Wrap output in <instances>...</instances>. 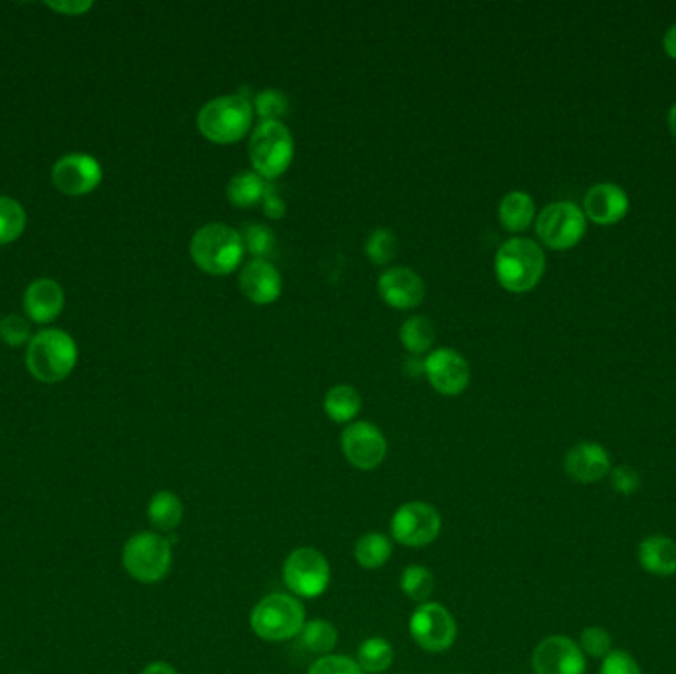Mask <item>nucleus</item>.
<instances>
[{"label":"nucleus","instance_id":"obj_37","mask_svg":"<svg viewBox=\"0 0 676 674\" xmlns=\"http://www.w3.org/2000/svg\"><path fill=\"white\" fill-rule=\"evenodd\" d=\"M609 481H612V488L621 497H631L643 485V478L639 475V471L629 468V465H617V468L612 469Z\"/></svg>","mask_w":676,"mask_h":674},{"label":"nucleus","instance_id":"obj_7","mask_svg":"<svg viewBox=\"0 0 676 674\" xmlns=\"http://www.w3.org/2000/svg\"><path fill=\"white\" fill-rule=\"evenodd\" d=\"M295 153L292 131L282 121H261L250 141L251 165L261 178L282 177Z\"/></svg>","mask_w":676,"mask_h":674},{"label":"nucleus","instance_id":"obj_35","mask_svg":"<svg viewBox=\"0 0 676 674\" xmlns=\"http://www.w3.org/2000/svg\"><path fill=\"white\" fill-rule=\"evenodd\" d=\"M289 99L280 90H263L256 97V114L263 121H282L283 115L287 114Z\"/></svg>","mask_w":676,"mask_h":674},{"label":"nucleus","instance_id":"obj_14","mask_svg":"<svg viewBox=\"0 0 676 674\" xmlns=\"http://www.w3.org/2000/svg\"><path fill=\"white\" fill-rule=\"evenodd\" d=\"M102 166L94 156L84 153L66 155L54 165L52 180L58 190L70 197H84L99 187L102 182Z\"/></svg>","mask_w":676,"mask_h":674},{"label":"nucleus","instance_id":"obj_25","mask_svg":"<svg viewBox=\"0 0 676 674\" xmlns=\"http://www.w3.org/2000/svg\"><path fill=\"white\" fill-rule=\"evenodd\" d=\"M323 405L334 424H348L360 412L363 400L353 386H334L324 395Z\"/></svg>","mask_w":676,"mask_h":674},{"label":"nucleus","instance_id":"obj_15","mask_svg":"<svg viewBox=\"0 0 676 674\" xmlns=\"http://www.w3.org/2000/svg\"><path fill=\"white\" fill-rule=\"evenodd\" d=\"M612 457L602 444L580 441L564 457V471L580 485H593L612 473Z\"/></svg>","mask_w":676,"mask_h":674},{"label":"nucleus","instance_id":"obj_8","mask_svg":"<svg viewBox=\"0 0 676 674\" xmlns=\"http://www.w3.org/2000/svg\"><path fill=\"white\" fill-rule=\"evenodd\" d=\"M283 581L295 598L317 600L331 583V566L323 552L299 546L285 558Z\"/></svg>","mask_w":676,"mask_h":674},{"label":"nucleus","instance_id":"obj_28","mask_svg":"<svg viewBox=\"0 0 676 674\" xmlns=\"http://www.w3.org/2000/svg\"><path fill=\"white\" fill-rule=\"evenodd\" d=\"M299 637H301L303 649H307L312 654H321V657L333 654V649L339 643V631L333 623L327 619H311L305 623Z\"/></svg>","mask_w":676,"mask_h":674},{"label":"nucleus","instance_id":"obj_40","mask_svg":"<svg viewBox=\"0 0 676 674\" xmlns=\"http://www.w3.org/2000/svg\"><path fill=\"white\" fill-rule=\"evenodd\" d=\"M261 204H263L265 216L271 220L283 218L285 212H287L285 200H283L282 194H280V188H275L273 185H268V188H265V194H263Z\"/></svg>","mask_w":676,"mask_h":674},{"label":"nucleus","instance_id":"obj_18","mask_svg":"<svg viewBox=\"0 0 676 674\" xmlns=\"http://www.w3.org/2000/svg\"><path fill=\"white\" fill-rule=\"evenodd\" d=\"M380 297L394 309H414L426 297V285L416 271L392 268L378 281Z\"/></svg>","mask_w":676,"mask_h":674},{"label":"nucleus","instance_id":"obj_2","mask_svg":"<svg viewBox=\"0 0 676 674\" xmlns=\"http://www.w3.org/2000/svg\"><path fill=\"white\" fill-rule=\"evenodd\" d=\"M546 270L544 251L536 241L512 238L505 241L495 258V273L505 289L526 293L541 283Z\"/></svg>","mask_w":676,"mask_h":674},{"label":"nucleus","instance_id":"obj_44","mask_svg":"<svg viewBox=\"0 0 676 674\" xmlns=\"http://www.w3.org/2000/svg\"><path fill=\"white\" fill-rule=\"evenodd\" d=\"M668 129H671V133H673L676 139V104L673 105L671 111H668Z\"/></svg>","mask_w":676,"mask_h":674},{"label":"nucleus","instance_id":"obj_22","mask_svg":"<svg viewBox=\"0 0 676 674\" xmlns=\"http://www.w3.org/2000/svg\"><path fill=\"white\" fill-rule=\"evenodd\" d=\"M146 517H149V522L153 524V529L161 530V532L167 534V532H173V530L177 529L178 524L182 522L185 505H182V500H180L177 493H173V490H158L149 500Z\"/></svg>","mask_w":676,"mask_h":674},{"label":"nucleus","instance_id":"obj_12","mask_svg":"<svg viewBox=\"0 0 676 674\" xmlns=\"http://www.w3.org/2000/svg\"><path fill=\"white\" fill-rule=\"evenodd\" d=\"M585 669L580 645L566 635H548L532 651L534 674H585Z\"/></svg>","mask_w":676,"mask_h":674},{"label":"nucleus","instance_id":"obj_1","mask_svg":"<svg viewBox=\"0 0 676 674\" xmlns=\"http://www.w3.org/2000/svg\"><path fill=\"white\" fill-rule=\"evenodd\" d=\"M78 363V346L68 332L46 329L32 336L26 348V366L44 385L62 382Z\"/></svg>","mask_w":676,"mask_h":674},{"label":"nucleus","instance_id":"obj_10","mask_svg":"<svg viewBox=\"0 0 676 674\" xmlns=\"http://www.w3.org/2000/svg\"><path fill=\"white\" fill-rule=\"evenodd\" d=\"M390 530L398 544L406 548H426L441 532V515L429 502L412 500L395 510Z\"/></svg>","mask_w":676,"mask_h":674},{"label":"nucleus","instance_id":"obj_33","mask_svg":"<svg viewBox=\"0 0 676 674\" xmlns=\"http://www.w3.org/2000/svg\"><path fill=\"white\" fill-rule=\"evenodd\" d=\"M398 251V239L392 229H376L366 239V256L375 261L376 265H386L394 260Z\"/></svg>","mask_w":676,"mask_h":674},{"label":"nucleus","instance_id":"obj_9","mask_svg":"<svg viewBox=\"0 0 676 674\" xmlns=\"http://www.w3.org/2000/svg\"><path fill=\"white\" fill-rule=\"evenodd\" d=\"M588 229L585 214L572 202H554L542 210L536 220V234L544 246L556 251L580 244Z\"/></svg>","mask_w":676,"mask_h":674},{"label":"nucleus","instance_id":"obj_20","mask_svg":"<svg viewBox=\"0 0 676 674\" xmlns=\"http://www.w3.org/2000/svg\"><path fill=\"white\" fill-rule=\"evenodd\" d=\"M639 566L656 578H671L676 574V542L665 534H649L637 548Z\"/></svg>","mask_w":676,"mask_h":674},{"label":"nucleus","instance_id":"obj_4","mask_svg":"<svg viewBox=\"0 0 676 674\" xmlns=\"http://www.w3.org/2000/svg\"><path fill=\"white\" fill-rule=\"evenodd\" d=\"M244 238L224 224L198 229L190 241V256L200 270L210 275H228L244 260Z\"/></svg>","mask_w":676,"mask_h":674},{"label":"nucleus","instance_id":"obj_11","mask_svg":"<svg viewBox=\"0 0 676 674\" xmlns=\"http://www.w3.org/2000/svg\"><path fill=\"white\" fill-rule=\"evenodd\" d=\"M410 635L424 651L443 653L458 639V622L443 603H422L410 617Z\"/></svg>","mask_w":676,"mask_h":674},{"label":"nucleus","instance_id":"obj_30","mask_svg":"<svg viewBox=\"0 0 676 674\" xmlns=\"http://www.w3.org/2000/svg\"><path fill=\"white\" fill-rule=\"evenodd\" d=\"M400 339L410 353H426L431 348L434 339H436L434 322L429 321L427 317H412L404 322V327L400 331Z\"/></svg>","mask_w":676,"mask_h":674},{"label":"nucleus","instance_id":"obj_21","mask_svg":"<svg viewBox=\"0 0 676 674\" xmlns=\"http://www.w3.org/2000/svg\"><path fill=\"white\" fill-rule=\"evenodd\" d=\"M63 309V291L54 280H36L24 293V311L34 322H52Z\"/></svg>","mask_w":676,"mask_h":674},{"label":"nucleus","instance_id":"obj_26","mask_svg":"<svg viewBox=\"0 0 676 674\" xmlns=\"http://www.w3.org/2000/svg\"><path fill=\"white\" fill-rule=\"evenodd\" d=\"M268 182L256 170H244L228 182V198L234 206L251 208L263 200Z\"/></svg>","mask_w":676,"mask_h":674},{"label":"nucleus","instance_id":"obj_17","mask_svg":"<svg viewBox=\"0 0 676 674\" xmlns=\"http://www.w3.org/2000/svg\"><path fill=\"white\" fill-rule=\"evenodd\" d=\"M629 197L625 190L612 182L595 185L585 192L583 214L597 226H614L627 216Z\"/></svg>","mask_w":676,"mask_h":674},{"label":"nucleus","instance_id":"obj_43","mask_svg":"<svg viewBox=\"0 0 676 674\" xmlns=\"http://www.w3.org/2000/svg\"><path fill=\"white\" fill-rule=\"evenodd\" d=\"M663 48H665V52L673 60H676V24L666 31L665 38H663Z\"/></svg>","mask_w":676,"mask_h":674},{"label":"nucleus","instance_id":"obj_38","mask_svg":"<svg viewBox=\"0 0 676 674\" xmlns=\"http://www.w3.org/2000/svg\"><path fill=\"white\" fill-rule=\"evenodd\" d=\"M600 674H643L641 664L635 661L633 654L625 649H614L602 661Z\"/></svg>","mask_w":676,"mask_h":674},{"label":"nucleus","instance_id":"obj_32","mask_svg":"<svg viewBox=\"0 0 676 674\" xmlns=\"http://www.w3.org/2000/svg\"><path fill=\"white\" fill-rule=\"evenodd\" d=\"M578 645H580V649H582L585 657L595 659V661H604L605 657L614 651L612 634L604 629V627H600V625L585 627L582 635H580Z\"/></svg>","mask_w":676,"mask_h":674},{"label":"nucleus","instance_id":"obj_24","mask_svg":"<svg viewBox=\"0 0 676 674\" xmlns=\"http://www.w3.org/2000/svg\"><path fill=\"white\" fill-rule=\"evenodd\" d=\"M392 542L382 532H368L354 544V560L365 570H378L390 560Z\"/></svg>","mask_w":676,"mask_h":674},{"label":"nucleus","instance_id":"obj_23","mask_svg":"<svg viewBox=\"0 0 676 674\" xmlns=\"http://www.w3.org/2000/svg\"><path fill=\"white\" fill-rule=\"evenodd\" d=\"M534 200L526 192H509L500 200V224L509 232H524L534 220Z\"/></svg>","mask_w":676,"mask_h":674},{"label":"nucleus","instance_id":"obj_34","mask_svg":"<svg viewBox=\"0 0 676 674\" xmlns=\"http://www.w3.org/2000/svg\"><path fill=\"white\" fill-rule=\"evenodd\" d=\"M244 246L253 256V260H268L275 251V236L263 224H250L244 229Z\"/></svg>","mask_w":676,"mask_h":674},{"label":"nucleus","instance_id":"obj_29","mask_svg":"<svg viewBox=\"0 0 676 674\" xmlns=\"http://www.w3.org/2000/svg\"><path fill=\"white\" fill-rule=\"evenodd\" d=\"M400 588L412 602L422 605V603L429 602L431 593L436 590V580H434V574L427 570L426 566L412 564V566H407L406 570L402 571Z\"/></svg>","mask_w":676,"mask_h":674},{"label":"nucleus","instance_id":"obj_31","mask_svg":"<svg viewBox=\"0 0 676 674\" xmlns=\"http://www.w3.org/2000/svg\"><path fill=\"white\" fill-rule=\"evenodd\" d=\"M26 228V212L21 202L0 197V244H11L21 238Z\"/></svg>","mask_w":676,"mask_h":674},{"label":"nucleus","instance_id":"obj_36","mask_svg":"<svg viewBox=\"0 0 676 674\" xmlns=\"http://www.w3.org/2000/svg\"><path fill=\"white\" fill-rule=\"evenodd\" d=\"M307 674H365V671L356 663V659L348 654H327L319 657L309 666Z\"/></svg>","mask_w":676,"mask_h":674},{"label":"nucleus","instance_id":"obj_16","mask_svg":"<svg viewBox=\"0 0 676 674\" xmlns=\"http://www.w3.org/2000/svg\"><path fill=\"white\" fill-rule=\"evenodd\" d=\"M426 376L439 394L459 395L469 386V364L451 348H439L426 358Z\"/></svg>","mask_w":676,"mask_h":674},{"label":"nucleus","instance_id":"obj_27","mask_svg":"<svg viewBox=\"0 0 676 674\" xmlns=\"http://www.w3.org/2000/svg\"><path fill=\"white\" fill-rule=\"evenodd\" d=\"M356 663L365 674H382L394 663V647L384 637H368L358 647Z\"/></svg>","mask_w":676,"mask_h":674},{"label":"nucleus","instance_id":"obj_42","mask_svg":"<svg viewBox=\"0 0 676 674\" xmlns=\"http://www.w3.org/2000/svg\"><path fill=\"white\" fill-rule=\"evenodd\" d=\"M141 674H178V671L173 664L156 661V663L146 664Z\"/></svg>","mask_w":676,"mask_h":674},{"label":"nucleus","instance_id":"obj_5","mask_svg":"<svg viewBox=\"0 0 676 674\" xmlns=\"http://www.w3.org/2000/svg\"><path fill=\"white\" fill-rule=\"evenodd\" d=\"M253 107L244 95H224L204 105L198 114V129L212 143L229 145L248 135Z\"/></svg>","mask_w":676,"mask_h":674},{"label":"nucleus","instance_id":"obj_41","mask_svg":"<svg viewBox=\"0 0 676 674\" xmlns=\"http://www.w3.org/2000/svg\"><path fill=\"white\" fill-rule=\"evenodd\" d=\"M48 7L54 11L62 12L68 16H78L92 9V2H48Z\"/></svg>","mask_w":676,"mask_h":674},{"label":"nucleus","instance_id":"obj_3","mask_svg":"<svg viewBox=\"0 0 676 674\" xmlns=\"http://www.w3.org/2000/svg\"><path fill=\"white\" fill-rule=\"evenodd\" d=\"M307 623L305 607L292 593H270L253 605L251 631L268 643H282L301 634Z\"/></svg>","mask_w":676,"mask_h":674},{"label":"nucleus","instance_id":"obj_13","mask_svg":"<svg viewBox=\"0 0 676 674\" xmlns=\"http://www.w3.org/2000/svg\"><path fill=\"white\" fill-rule=\"evenodd\" d=\"M346 461L358 471H375L384 463L388 441L384 434L368 422H354L346 427L341 437Z\"/></svg>","mask_w":676,"mask_h":674},{"label":"nucleus","instance_id":"obj_19","mask_svg":"<svg viewBox=\"0 0 676 674\" xmlns=\"http://www.w3.org/2000/svg\"><path fill=\"white\" fill-rule=\"evenodd\" d=\"M280 271L268 260H251L240 273V289L251 303L270 305L282 295Z\"/></svg>","mask_w":676,"mask_h":674},{"label":"nucleus","instance_id":"obj_39","mask_svg":"<svg viewBox=\"0 0 676 674\" xmlns=\"http://www.w3.org/2000/svg\"><path fill=\"white\" fill-rule=\"evenodd\" d=\"M31 329L28 322L24 321L19 315H7L0 321V339L11 346H22L28 341Z\"/></svg>","mask_w":676,"mask_h":674},{"label":"nucleus","instance_id":"obj_6","mask_svg":"<svg viewBox=\"0 0 676 674\" xmlns=\"http://www.w3.org/2000/svg\"><path fill=\"white\" fill-rule=\"evenodd\" d=\"M121 560L133 580L158 583L173 568V544L158 532H137L127 540Z\"/></svg>","mask_w":676,"mask_h":674}]
</instances>
